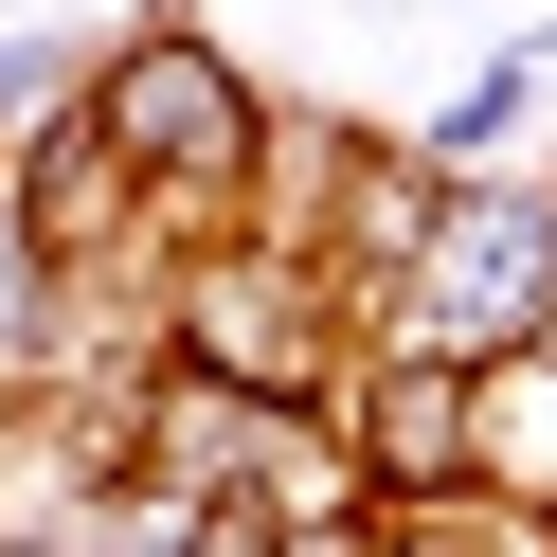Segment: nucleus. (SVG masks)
Returning a JSON list of instances; mask_svg holds the SVG:
<instances>
[{"label": "nucleus", "instance_id": "nucleus-1", "mask_svg": "<svg viewBox=\"0 0 557 557\" xmlns=\"http://www.w3.org/2000/svg\"><path fill=\"white\" fill-rule=\"evenodd\" d=\"M90 145L126 162V181H145V216L181 234H252V181H270V90L234 73L216 37H181V18H145V37H109L90 54Z\"/></svg>", "mask_w": 557, "mask_h": 557}, {"label": "nucleus", "instance_id": "nucleus-2", "mask_svg": "<svg viewBox=\"0 0 557 557\" xmlns=\"http://www.w3.org/2000/svg\"><path fill=\"white\" fill-rule=\"evenodd\" d=\"M162 360L234 377V396H270V413H324L342 377H360V288H342L324 252H288V234H198V252L162 270Z\"/></svg>", "mask_w": 557, "mask_h": 557}, {"label": "nucleus", "instance_id": "nucleus-3", "mask_svg": "<svg viewBox=\"0 0 557 557\" xmlns=\"http://www.w3.org/2000/svg\"><path fill=\"white\" fill-rule=\"evenodd\" d=\"M377 342H432V360H521L557 342V181H449L413 270L377 288Z\"/></svg>", "mask_w": 557, "mask_h": 557}, {"label": "nucleus", "instance_id": "nucleus-4", "mask_svg": "<svg viewBox=\"0 0 557 557\" xmlns=\"http://www.w3.org/2000/svg\"><path fill=\"white\" fill-rule=\"evenodd\" d=\"M324 432H342L360 521H449L468 504V360H432V342H360V377L324 396Z\"/></svg>", "mask_w": 557, "mask_h": 557}, {"label": "nucleus", "instance_id": "nucleus-5", "mask_svg": "<svg viewBox=\"0 0 557 557\" xmlns=\"http://www.w3.org/2000/svg\"><path fill=\"white\" fill-rule=\"evenodd\" d=\"M468 504H540L557 521V342L468 377Z\"/></svg>", "mask_w": 557, "mask_h": 557}, {"label": "nucleus", "instance_id": "nucleus-6", "mask_svg": "<svg viewBox=\"0 0 557 557\" xmlns=\"http://www.w3.org/2000/svg\"><path fill=\"white\" fill-rule=\"evenodd\" d=\"M521 109H540V73H521V54H504V73H468V90H449L432 126H413V162H432V181H504V145H521Z\"/></svg>", "mask_w": 557, "mask_h": 557}, {"label": "nucleus", "instance_id": "nucleus-7", "mask_svg": "<svg viewBox=\"0 0 557 557\" xmlns=\"http://www.w3.org/2000/svg\"><path fill=\"white\" fill-rule=\"evenodd\" d=\"M288 557H377V521H360V504H324V521H288Z\"/></svg>", "mask_w": 557, "mask_h": 557}, {"label": "nucleus", "instance_id": "nucleus-8", "mask_svg": "<svg viewBox=\"0 0 557 557\" xmlns=\"http://www.w3.org/2000/svg\"><path fill=\"white\" fill-rule=\"evenodd\" d=\"M0 126H37V54H18V37H0Z\"/></svg>", "mask_w": 557, "mask_h": 557}]
</instances>
